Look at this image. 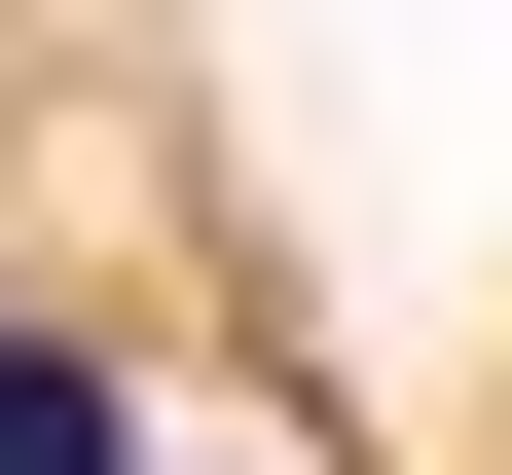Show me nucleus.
I'll use <instances>...</instances> for the list:
<instances>
[{
    "instance_id": "nucleus-1",
    "label": "nucleus",
    "mask_w": 512,
    "mask_h": 475,
    "mask_svg": "<svg viewBox=\"0 0 512 475\" xmlns=\"http://www.w3.org/2000/svg\"><path fill=\"white\" fill-rule=\"evenodd\" d=\"M0 475H147V402H110V329H0Z\"/></svg>"
}]
</instances>
